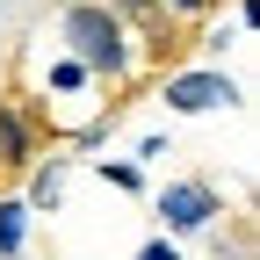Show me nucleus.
Instances as JSON below:
<instances>
[{
  "label": "nucleus",
  "mask_w": 260,
  "mask_h": 260,
  "mask_svg": "<svg viewBox=\"0 0 260 260\" xmlns=\"http://www.w3.org/2000/svg\"><path fill=\"white\" fill-rule=\"evenodd\" d=\"M65 37H73V51H80V73H87V65H94V73H123V65H130L123 29H116L109 8H73V15H65Z\"/></svg>",
  "instance_id": "1"
},
{
  "label": "nucleus",
  "mask_w": 260,
  "mask_h": 260,
  "mask_svg": "<svg viewBox=\"0 0 260 260\" xmlns=\"http://www.w3.org/2000/svg\"><path fill=\"white\" fill-rule=\"evenodd\" d=\"M232 102V80L224 73H181V80H167V109H224Z\"/></svg>",
  "instance_id": "2"
},
{
  "label": "nucleus",
  "mask_w": 260,
  "mask_h": 260,
  "mask_svg": "<svg viewBox=\"0 0 260 260\" xmlns=\"http://www.w3.org/2000/svg\"><path fill=\"white\" fill-rule=\"evenodd\" d=\"M159 210H167L174 232H203V224L217 217V195H210V188H195V181H181V188H167V203H159Z\"/></svg>",
  "instance_id": "3"
},
{
  "label": "nucleus",
  "mask_w": 260,
  "mask_h": 260,
  "mask_svg": "<svg viewBox=\"0 0 260 260\" xmlns=\"http://www.w3.org/2000/svg\"><path fill=\"white\" fill-rule=\"evenodd\" d=\"M37 159V138H29V123L0 102V167H29Z\"/></svg>",
  "instance_id": "4"
},
{
  "label": "nucleus",
  "mask_w": 260,
  "mask_h": 260,
  "mask_svg": "<svg viewBox=\"0 0 260 260\" xmlns=\"http://www.w3.org/2000/svg\"><path fill=\"white\" fill-rule=\"evenodd\" d=\"M123 15L138 22L152 44H167V37H174V29H167V8H159V0H123Z\"/></svg>",
  "instance_id": "5"
},
{
  "label": "nucleus",
  "mask_w": 260,
  "mask_h": 260,
  "mask_svg": "<svg viewBox=\"0 0 260 260\" xmlns=\"http://www.w3.org/2000/svg\"><path fill=\"white\" fill-rule=\"evenodd\" d=\"M0 253H22V203H0Z\"/></svg>",
  "instance_id": "6"
},
{
  "label": "nucleus",
  "mask_w": 260,
  "mask_h": 260,
  "mask_svg": "<svg viewBox=\"0 0 260 260\" xmlns=\"http://www.w3.org/2000/svg\"><path fill=\"white\" fill-rule=\"evenodd\" d=\"M159 8H167V15H203L210 0H159Z\"/></svg>",
  "instance_id": "7"
},
{
  "label": "nucleus",
  "mask_w": 260,
  "mask_h": 260,
  "mask_svg": "<svg viewBox=\"0 0 260 260\" xmlns=\"http://www.w3.org/2000/svg\"><path fill=\"white\" fill-rule=\"evenodd\" d=\"M138 260H181V253H174V246H167V239H159V246H145V253H138Z\"/></svg>",
  "instance_id": "8"
}]
</instances>
